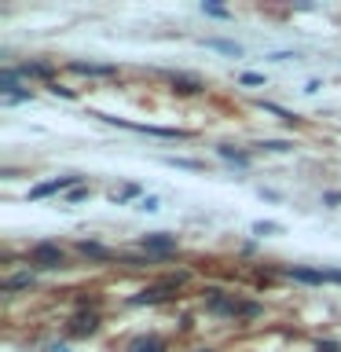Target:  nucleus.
I'll list each match as a JSON object with an SVG mask.
<instances>
[{"mask_svg": "<svg viewBox=\"0 0 341 352\" xmlns=\"http://www.w3.org/2000/svg\"><path fill=\"white\" fill-rule=\"evenodd\" d=\"M66 198H70V202H81V198H88V187H81V184H77V187H74V191L66 195Z\"/></svg>", "mask_w": 341, "mask_h": 352, "instance_id": "nucleus-20", "label": "nucleus"}, {"mask_svg": "<svg viewBox=\"0 0 341 352\" xmlns=\"http://www.w3.org/2000/svg\"><path fill=\"white\" fill-rule=\"evenodd\" d=\"M48 352H66V349H63V345H52V349H48Z\"/></svg>", "mask_w": 341, "mask_h": 352, "instance_id": "nucleus-25", "label": "nucleus"}, {"mask_svg": "<svg viewBox=\"0 0 341 352\" xmlns=\"http://www.w3.org/2000/svg\"><path fill=\"white\" fill-rule=\"evenodd\" d=\"M77 250L85 253V257H96V261H103V257H110V253L99 246V242H77Z\"/></svg>", "mask_w": 341, "mask_h": 352, "instance_id": "nucleus-11", "label": "nucleus"}, {"mask_svg": "<svg viewBox=\"0 0 341 352\" xmlns=\"http://www.w3.org/2000/svg\"><path fill=\"white\" fill-rule=\"evenodd\" d=\"M169 165H176V169H202L198 162H191V158H165Z\"/></svg>", "mask_w": 341, "mask_h": 352, "instance_id": "nucleus-18", "label": "nucleus"}, {"mask_svg": "<svg viewBox=\"0 0 341 352\" xmlns=\"http://www.w3.org/2000/svg\"><path fill=\"white\" fill-rule=\"evenodd\" d=\"M99 327V316L96 312H77L74 319H70V334H77V338H85V334H92V330Z\"/></svg>", "mask_w": 341, "mask_h": 352, "instance_id": "nucleus-5", "label": "nucleus"}, {"mask_svg": "<svg viewBox=\"0 0 341 352\" xmlns=\"http://www.w3.org/2000/svg\"><path fill=\"white\" fill-rule=\"evenodd\" d=\"M173 290H176V286H173L169 279H165V283H158V286H147L143 294H136V297H132V305H158V301H169Z\"/></svg>", "mask_w": 341, "mask_h": 352, "instance_id": "nucleus-4", "label": "nucleus"}, {"mask_svg": "<svg viewBox=\"0 0 341 352\" xmlns=\"http://www.w3.org/2000/svg\"><path fill=\"white\" fill-rule=\"evenodd\" d=\"M129 352H165V341L162 338H136L129 345Z\"/></svg>", "mask_w": 341, "mask_h": 352, "instance_id": "nucleus-8", "label": "nucleus"}, {"mask_svg": "<svg viewBox=\"0 0 341 352\" xmlns=\"http://www.w3.org/2000/svg\"><path fill=\"white\" fill-rule=\"evenodd\" d=\"M173 88H176V92H202V81L184 77V74H173Z\"/></svg>", "mask_w": 341, "mask_h": 352, "instance_id": "nucleus-10", "label": "nucleus"}, {"mask_svg": "<svg viewBox=\"0 0 341 352\" xmlns=\"http://www.w3.org/2000/svg\"><path fill=\"white\" fill-rule=\"evenodd\" d=\"M30 264H33V268L52 272V268H63L66 257H63V250L55 246V242H37V246L30 250Z\"/></svg>", "mask_w": 341, "mask_h": 352, "instance_id": "nucleus-1", "label": "nucleus"}, {"mask_svg": "<svg viewBox=\"0 0 341 352\" xmlns=\"http://www.w3.org/2000/svg\"><path fill=\"white\" fill-rule=\"evenodd\" d=\"M209 312H224V316H257V305H242L235 297L213 294L209 297Z\"/></svg>", "mask_w": 341, "mask_h": 352, "instance_id": "nucleus-3", "label": "nucleus"}, {"mask_svg": "<svg viewBox=\"0 0 341 352\" xmlns=\"http://www.w3.org/2000/svg\"><path fill=\"white\" fill-rule=\"evenodd\" d=\"M140 209H147V213H154V209H158V198H154V195H147V198L140 202Z\"/></svg>", "mask_w": 341, "mask_h": 352, "instance_id": "nucleus-21", "label": "nucleus"}, {"mask_svg": "<svg viewBox=\"0 0 341 352\" xmlns=\"http://www.w3.org/2000/svg\"><path fill=\"white\" fill-rule=\"evenodd\" d=\"M261 81H264L261 74H242V85H261Z\"/></svg>", "mask_w": 341, "mask_h": 352, "instance_id": "nucleus-22", "label": "nucleus"}, {"mask_svg": "<svg viewBox=\"0 0 341 352\" xmlns=\"http://www.w3.org/2000/svg\"><path fill=\"white\" fill-rule=\"evenodd\" d=\"M279 224H272V220H261V224H253V235H275Z\"/></svg>", "mask_w": 341, "mask_h": 352, "instance_id": "nucleus-17", "label": "nucleus"}, {"mask_svg": "<svg viewBox=\"0 0 341 352\" xmlns=\"http://www.w3.org/2000/svg\"><path fill=\"white\" fill-rule=\"evenodd\" d=\"M327 279H334V283H341V272H327Z\"/></svg>", "mask_w": 341, "mask_h": 352, "instance_id": "nucleus-23", "label": "nucleus"}, {"mask_svg": "<svg viewBox=\"0 0 341 352\" xmlns=\"http://www.w3.org/2000/svg\"><path fill=\"white\" fill-rule=\"evenodd\" d=\"M290 275H294V279H301V283H327V272H308V268H294Z\"/></svg>", "mask_w": 341, "mask_h": 352, "instance_id": "nucleus-12", "label": "nucleus"}, {"mask_svg": "<svg viewBox=\"0 0 341 352\" xmlns=\"http://www.w3.org/2000/svg\"><path fill=\"white\" fill-rule=\"evenodd\" d=\"M70 70H77V74H114V66H92V63H70Z\"/></svg>", "mask_w": 341, "mask_h": 352, "instance_id": "nucleus-13", "label": "nucleus"}, {"mask_svg": "<svg viewBox=\"0 0 341 352\" xmlns=\"http://www.w3.org/2000/svg\"><path fill=\"white\" fill-rule=\"evenodd\" d=\"M19 74L22 77H52L55 66L52 63H26V66H19Z\"/></svg>", "mask_w": 341, "mask_h": 352, "instance_id": "nucleus-9", "label": "nucleus"}, {"mask_svg": "<svg viewBox=\"0 0 341 352\" xmlns=\"http://www.w3.org/2000/svg\"><path fill=\"white\" fill-rule=\"evenodd\" d=\"M209 44V48H217V52H228V55H239L242 48H239V44H231V41H206Z\"/></svg>", "mask_w": 341, "mask_h": 352, "instance_id": "nucleus-16", "label": "nucleus"}, {"mask_svg": "<svg viewBox=\"0 0 341 352\" xmlns=\"http://www.w3.org/2000/svg\"><path fill=\"white\" fill-rule=\"evenodd\" d=\"M77 184H81V176H55V180H44L37 187H30V198L37 202V198H48V195H59V191H74Z\"/></svg>", "mask_w": 341, "mask_h": 352, "instance_id": "nucleus-2", "label": "nucleus"}, {"mask_svg": "<svg viewBox=\"0 0 341 352\" xmlns=\"http://www.w3.org/2000/svg\"><path fill=\"white\" fill-rule=\"evenodd\" d=\"M132 195H140V187H114V191H110V202H125V198H132Z\"/></svg>", "mask_w": 341, "mask_h": 352, "instance_id": "nucleus-14", "label": "nucleus"}, {"mask_svg": "<svg viewBox=\"0 0 341 352\" xmlns=\"http://www.w3.org/2000/svg\"><path fill=\"white\" fill-rule=\"evenodd\" d=\"M319 352H338V349H334V345H323V349H319Z\"/></svg>", "mask_w": 341, "mask_h": 352, "instance_id": "nucleus-24", "label": "nucleus"}, {"mask_svg": "<svg viewBox=\"0 0 341 352\" xmlns=\"http://www.w3.org/2000/svg\"><path fill=\"white\" fill-rule=\"evenodd\" d=\"M202 11H206V15H213V19H228V11L217 8V4H202Z\"/></svg>", "mask_w": 341, "mask_h": 352, "instance_id": "nucleus-19", "label": "nucleus"}, {"mask_svg": "<svg viewBox=\"0 0 341 352\" xmlns=\"http://www.w3.org/2000/svg\"><path fill=\"white\" fill-rule=\"evenodd\" d=\"M220 158H228V162H235V165H250V154H239V151H231V147H220Z\"/></svg>", "mask_w": 341, "mask_h": 352, "instance_id": "nucleus-15", "label": "nucleus"}, {"mask_svg": "<svg viewBox=\"0 0 341 352\" xmlns=\"http://www.w3.org/2000/svg\"><path fill=\"white\" fill-rule=\"evenodd\" d=\"M143 250H151V253H173L176 250V239L173 235H143Z\"/></svg>", "mask_w": 341, "mask_h": 352, "instance_id": "nucleus-6", "label": "nucleus"}, {"mask_svg": "<svg viewBox=\"0 0 341 352\" xmlns=\"http://www.w3.org/2000/svg\"><path fill=\"white\" fill-rule=\"evenodd\" d=\"M33 286V275L22 272V275H8V279H0V290L4 294H15V290H30Z\"/></svg>", "mask_w": 341, "mask_h": 352, "instance_id": "nucleus-7", "label": "nucleus"}]
</instances>
